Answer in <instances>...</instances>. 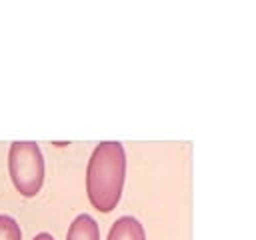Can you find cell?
I'll list each match as a JSON object with an SVG mask.
<instances>
[{"label": "cell", "mask_w": 256, "mask_h": 240, "mask_svg": "<svg viewBox=\"0 0 256 240\" xmlns=\"http://www.w3.org/2000/svg\"><path fill=\"white\" fill-rule=\"evenodd\" d=\"M126 178V152L116 140L100 142L86 168V194L98 212H112L118 206Z\"/></svg>", "instance_id": "obj_1"}, {"label": "cell", "mask_w": 256, "mask_h": 240, "mask_svg": "<svg viewBox=\"0 0 256 240\" xmlns=\"http://www.w3.org/2000/svg\"><path fill=\"white\" fill-rule=\"evenodd\" d=\"M0 240H22L20 226L12 216L0 214Z\"/></svg>", "instance_id": "obj_5"}, {"label": "cell", "mask_w": 256, "mask_h": 240, "mask_svg": "<svg viewBox=\"0 0 256 240\" xmlns=\"http://www.w3.org/2000/svg\"><path fill=\"white\" fill-rule=\"evenodd\" d=\"M32 240H54V236L48 234V232H40V234H36Z\"/></svg>", "instance_id": "obj_6"}, {"label": "cell", "mask_w": 256, "mask_h": 240, "mask_svg": "<svg viewBox=\"0 0 256 240\" xmlns=\"http://www.w3.org/2000/svg\"><path fill=\"white\" fill-rule=\"evenodd\" d=\"M66 240H100L98 222L88 214L76 216L68 228Z\"/></svg>", "instance_id": "obj_4"}, {"label": "cell", "mask_w": 256, "mask_h": 240, "mask_svg": "<svg viewBox=\"0 0 256 240\" xmlns=\"http://www.w3.org/2000/svg\"><path fill=\"white\" fill-rule=\"evenodd\" d=\"M108 240H146V232L138 218L122 216L112 224L108 232Z\"/></svg>", "instance_id": "obj_3"}, {"label": "cell", "mask_w": 256, "mask_h": 240, "mask_svg": "<svg viewBox=\"0 0 256 240\" xmlns=\"http://www.w3.org/2000/svg\"><path fill=\"white\" fill-rule=\"evenodd\" d=\"M8 172L14 188L24 198L36 196L44 182V156L40 146L30 140L12 142L8 152Z\"/></svg>", "instance_id": "obj_2"}]
</instances>
